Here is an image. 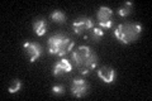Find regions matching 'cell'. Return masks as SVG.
<instances>
[{
    "mask_svg": "<svg viewBox=\"0 0 152 101\" xmlns=\"http://www.w3.org/2000/svg\"><path fill=\"white\" fill-rule=\"evenodd\" d=\"M74 66L80 71L81 75H88L98 65V57L90 47L81 46L72 52Z\"/></svg>",
    "mask_w": 152,
    "mask_h": 101,
    "instance_id": "6da1fadb",
    "label": "cell"
},
{
    "mask_svg": "<svg viewBox=\"0 0 152 101\" xmlns=\"http://www.w3.org/2000/svg\"><path fill=\"white\" fill-rule=\"evenodd\" d=\"M103 36H104V33H103V31L100 29V28H93L91 29V34H90V37H91V39L94 42H99L103 38Z\"/></svg>",
    "mask_w": 152,
    "mask_h": 101,
    "instance_id": "4fadbf2b",
    "label": "cell"
},
{
    "mask_svg": "<svg viewBox=\"0 0 152 101\" xmlns=\"http://www.w3.org/2000/svg\"><path fill=\"white\" fill-rule=\"evenodd\" d=\"M89 86L86 84V81L83 78H75L71 84V92H72L74 96L76 97H83L88 94Z\"/></svg>",
    "mask_w": 152,
    "mask_h": 101,
    "instance_id": "5b68a950",
    "label": "cell"
},
{
    "mask_svg": "<svg viewBox=\"0 0 152 101\" xmlns=\"http://www.w3.org/2000/svg\"><path fill=\"white\" fill-rule=\"evenodd\" d=\"M52 91H53V94L55 95H62L64 94V86L62 85H57V86H53V89H52Z\"/></svg>",
    "mask_w": 152,
    "mask_h": 101,
    "instance_id": "9a60e30c",
    "label": "cell"
},
{
    "mask_svg": "<svg viewBox=\"0 0 152 101\" xmlns=\"http://www.w3.org/2000/svg\"><path fill=\"white\" fill-rule=\"evenodd\" d=\"M24 51L29 57V62H34L41 57L42 54V47L34 42H26L24 43Z\"/></svg>",
    "mask_w": 152,
    "mask_h": 101,
    "instance_id": "8992f818",
    "label": "cell"
},
{
    "mask_svg": "<svg viewBox=\"0 0 152 101\" xmlns=\"http://www.w3.org/2000/svg\"><path fill=\"white\" fill-rule=\"evenodd\" d=\"M47 48H48V52L51 54L65 56L74 48V42L70 37L58 33V34H55L48 38Z\"/></svg>",
    "mask_w": 152,
    "mask_h": 101,
    "instance_id": "7a4b0ae2",
    "label": "cell"
},
{
    "mask_svg": "<svg viewBox=\"0 0 152 101\" xmlns=\"http://www.w3.org/2000/svg\"><path fill=\"white\" fill-rule=\"evenodd\" d=\"M142 32V27L137 23H123L121 25L117 27V29L114 31V36L117 37V39L124 43V44H129L134 41L138 39V37Z\"/></svg>",
    "mask_w": 152,
    "mask_h": 101,
    "instance_id": "3957f363",
    "label": "cell"
},
{
    "mask_svg": "<svg viewBox=\"0 0 152 101\" xmlns=\"http://www.w3.org/2000/svg\"><path fill=\"white\" fill-rule=\"evenodd\" d=\"M20 86H22L20 81H19V80H14V81H13V84L9 86V92H10V94H15V92H18L19 89H20Z\"/></svg>",
    "mask_w": 152,
    "mask_h": 101,
    "instance_id": "5bb4252c",
    "label": "cell"
},
{
    "mask_svg": "<svg viewBox=\"0 0 152 101\" xmlns=\"http://www.w3.org/2000/svg\"><path fill=\"white\" fill-rule=\"evenodd\" d=\"M72 70V65L70 63V61L67 60H61L53 66V75L55 76H61L64 73H69Z\"/></svg>",
    "mask_w": 152,
    "mask_h": 101,
    "instance_id": "ba28073f",
    "label": "cell"
},
{
    "mask_svg": "<svg viewBox=\"0 0 152 101\" xmlns=\"http://www.w3.org/2000/svg\"><path fill=\"white\" fill-rule=\"evenodd\" d=\"M131 12H132V3H126L124 5L118 9V14H119L121 17H127V15H129Z\"/></svg>",
    "mask_w": 152,
    "mask_h": 101,
    "instance_id": "7c38bea8",
    "label": "cell"
},
{
    "mask_svg": "<svg viewBox=\"0 0 152 101\" xmlns=\"http://www.w3.org/2000/svg\"><path fill=\"white\" fill-rule=\"evenodd\" d=\"M98 76L105 84H112L114 81V70L112 67H102L98 71Z\"/></svg>",
    "mask_w": 152,
    "mask_h": 101,
    "instance_id": "9c48e42d",
    "label": "cell"
},
{
    "mask_svg": "<svg viewBox=\"0 0 152 101\" xmlns=\"http://www.w3.org/2000/svg\"><path fill=\"white\" fill-rule=\"evenodd\" d=\"M98 22L103 28H110L113 25V12L108 7H100L98 10Z\"/></svg>",
    "mask_w": 152,
    "mask_h": 101,
    "instance_id": "277c9868",
    "label": "cell"
},
{
    "mask_svg": "<svg viewBox=\"0 0 152 101\" xmlns=\"http://www.w3.org/2000/svg\"><path fill=\"white\" fill-rule=\"evenodd\" d=\"M33 31H34V33L37 36L42 37L47 32V23H46V20H43V19H37V20L33 23Z\"/></svg>",
    "mask_w": 152,
    "mask_h": 101,
    "instance_id": "30bf717a",
    "label": "cell"
},
{
    "mask_svg": "<svg viewBox=\"0 0 152 101\" xmlns=\"http://www.w3.org/2000/svg\"><path fill=\"white\" fill-rule=\"evenodd\" d=\"M51 19L56 23H64L66 20V15L61 10H55L51 14Z\"/></svg>",
    "mask_w": 152,
    "mask_h": 101,
    "instance_id": "8fae6325",
    "label": "cell"
},
{
    "mask_svg": "<svg viewBox=\"0 0 152 101\" xmlns=\"http://www.w3.org/2000/svg\"><path fill=\"white\" fill-rule=\"evenodd\" d=\"M72 27H74V32L76 34H83L84 32L93 28V20L90 18H80L74 22Z\"/></svg>",
    "mask_w": 152,
    "mask_h": 101,
    "instance_id": "52a82bcc",
    "label": "cell"
}]
</instances>
